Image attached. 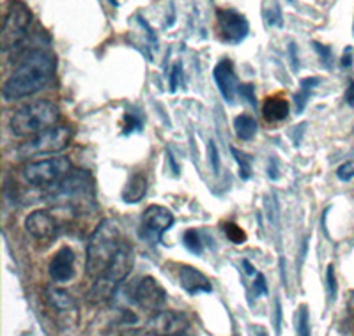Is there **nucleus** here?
Masks as SVG:
<instances>
[{"instance_id":"nucleus-41","label":"nucleus","mask_w":354,"mask_h":336,"mask_svg":"<svg viewBox=\"0 0 354 336\" xmlns=\"http://www.w3.org/2000/svg\"><path fill=\"white\" fill-rule=\"evenodd\" d=\"M243 268H245L246 274H250V277H254V274H257V269H255L254 265L250 264V261H243Z\"/></svg>"},{"instance_id":"nucleus-10","label":"nucleus","mask_w":354,"mask_h":336,"mask_svg":"<svg viewBox=\"0 0 354 336\" xmlns=\"http://www.w3.org/2000/svg\"><path fill=\"white\" fill-rule=\"evenodd\" d=\"M128 296L131 297V303H135L140 310L147 313H156L163 308L167 303L165 288L161 287L158 280L153 277L138 278L131 287L128 288Z\"/></svg>"},{"instance_id":"nucleus-28","label":"nucleus","mask_w":354,"mask_h":336,"mask_svg":"<svg viewBox=\"0 0 354 336\" xmlns=\"http://www.w3.org/2000/svg\"><path fill=\"white\" fill-rule=\"evenodd\" d=\"M326 288H328V297H330V301H335V297H337V278H335L333 264L328 265L326 269Z\"/></svg>"},{"instance_id":"nucleus-36","label":"nucleus","mask_w":354,"mask_h":336,"mask_svg":"<svg viewBox=\"0 0 354 336\" xmlns=\"http://www.w3.org/2000/svg\"><path fill=\"white\" fill-rule=\"evenodd\" d=\"M289 57H290V68H292V71H298L299 69V60H298V53H296V46H294V43L289 44Z\"/></svg>"},{"instance_id":"nucleus-39","label":"nucleus","mask_w":354,"mask_h":336,"mask_svg":"<svg viewBox=\"0 0 354 336\" xmlns=\"http://www.w3.org/2000/svg\"><path fill=\"white\" fill-rule=\"evenodd\" d=\"M346 101L351 109H354V82H349V87L346 91Z\"/></svg>"},{"instance_id":"nucleus-24","label":"nucleus","mask_w":354,"mask_h":336,"mask_svg":"<svg viewBox=\"0 0 354 336\" xmlns=\"http://www.w3.org/2000/svg\"><path fill=\"white\" fill-rule=\"evenodd\" d=\"M183 244L194 255H202L204 253V243H202V237L198 234V230H195V228H189V230H186L183 234Z\"/></svg>"},{"instance_id":"nucleus-33","label":"nucleus","mask_w":354,"mask_h":336,"mask_svg":"<svg viewBox=\"0 0 354 336\" xmlns=\"http://www.w3.org/2000/svg\"><path fill=\"white\" fill-rule=\"evenodd\" d=\"M238 94L243 97V100L248 101V104H252V106H257V100H255V87H254V85H239Z\"/></svg>"},{"instance_id":"nucleus-26","label":"nucleus","mask_w":354,"mask_h":336,"mask_svg":"<svg viewBox=\"0 0 354 336\" xmlns=\"http://www.w3.org/2000/svg\"><path fill=\"white\" fill-rule=\"evenodd\" d=\"M296 333L299 336H308L310 335V315H308V306L301 304L296 312Z\"/></svg>"},{"instance_id":"nucleus-11","label":"nucleus","mask_w":354,"mask_h":336,"mask_svg":"<svg viewBox=\"0 0 354 336\" xmlns=\"http://www.w3.org/2000/svg\"><path fill=\"white\" fill-rule=\"evenodd\" d=\"M174 225V212L163 205H149L142 214L138 236L151 246L163 241V234Z\"/></svg>"},{"instance_id":"nucleus-2","label":"nucleus","mask_w":354,"mask_h":336,"mask_svg":"<svg viewBox=\"0 0 354 336\" xmlns=\"http://www.w3.org/2000/svg\"><path fill=\"white\" fill-rule=\"evenodd\" d=\"M46 200L55 207L73 209V211H87L96 207L94 204V183L91 174L85 170H71L44 192Z\"/></svg>"},{"instance_id":"nucleus-8","label":"nucleus","mask_w":354,"mask_h":336,"mask_svg":"<svg viewBox=\"0 0 354 336\" xmlns=\"http://www.w3.org/2000/svg\"><path fill=\"white\" fill-rule=\"evenodd\" d=\"M44 303L55 319L57 328H61L62 331H73L75 328H78L80 308L71 294L62 288L46 287L44 288Z\"/></svg>"},{"instance_id":"nucleus-29","label":"nucleus","mask_w":354,"mask_h":336,"mask_svg":"<svg viewBox=\"0 0 354 336\" xmlns=\"http://www.w3.org/2000/svg\"><path fill=\"white\" fill-rule=\"evenodd\" d=\"M312 46H314V50L319 53V57H321L322 64L326 66L328 69H331V62H333V57H331V50L328 48V46H324V44L317 43V41H314V43H312Z\"/></svg>"},{"instance_id":"nucleus-3","label":"nucleus","mask_w":354,"mask_h":336,"mask_svg":"<svg viewBox=\"0 0 354 336\" xmlns=\"http://www.w3.org/2000/svg\"><path fill=\"white\" fill-rule=\"evenodd\" d=\"M122 241L121 227L113 220H103L96 227L87 244V259L85 271L91 278L100 277L113 259L117 250L121 248Z\"/></svg>"},{"instance_id":"nucleus-17","label":"nucleus","mask_w":354,"mask_h":336,"mask_svg":"<svg viewBox=\"0 0 354 336\" xmlns=\"http://www.w3.org/2000/svg\"><path fill=\"white\" fill-rule=\"evenodd\" d=\"M27 232L37 241H50L57 234V220L46 211H34L25 220Z\"/></svg>"},{"instance_id":"nucleus-40","label":"nucleus","mask_w":354,"mask_h":336,"mask_svg":"<svg viewBox=\"0 0 354 336\" xmlns=\"http://www.w3.org/2000/svg\"><path fill=\"white\" fill-rule=\"evenodd\" d=\"M167 156H169V163L172 165V170L176 176H179V165L176 163V158H174V154L170 151H167Z\"/></svg>"},{"instance_id":"nucleus-13","label":"nucleus","mask_w":354,"mask_h":336,"mask_svg":"<svg viewBox=\"0 0 354 336\" xmlns=\"http://www.w3.org/2000/svg\"><path fill=\"white\" fill-rule=\"evenodd\" d=\"M216 21L221 39L229 44L243 43L250 32V24L245 15L234 9H218Z\"/></svg>"},{"instance_id":"nucleus-38","label":"nucleus","mask_w":354,"mask_h":336,"mask_svg":"<svg viewBox=\"0 0 354 336\" xmlns=\"http://www.w3.org/2000/svg\"><path fill=\"white\" fill-rule=\"evenodd\" d=\"M340 64H342L344 68H351V66H353V48H346V53H344Z\"/></svg>"},{"instance_id":"nucleus-31","label":"nucleus","mask_w":354,"mask_h":336,"mask_svg":"<svg viewBox=\"0 0 354 336\" xmlns=\"http://www.w3.org/2000/svg\"><path fill=\"white\" fill-rule=\"evenodd\" d=\"M337 177L340 180H344V183H349L351 179H354V163L347 161V163L340 165L337 170Z\"/></svg>"},{"instance_id":"nucleus-20","label":"nucleus","mask_w":354,"mask_h":336,"mask_svg":"<svg viewBox=\"0 0 354 336\" xmlns=\"http://www.w3.org/2000/svg\"><path fill=\"white\" fill-rule=\"evenodd\" d=\"M321 84V78L317 76H308V78H303L299 82V91L298 94L294 96V109H296V113H303L306 109V103H308L310 96H312V91H314L317 85Z\"/></svg>"},{"instance_id":"nucleus-5","label":"nucleus","mask_w":354,"mask_h":336,"mask_svg":"<svg viewBox=\"0 0 354 336\" xmlns=\"http://www.w3.org/2000/svg\"><path fill=\"white\" fill-rule=\"evenodd\" d=\"M59 109L50 100H37L24 104L9 117V129L18 138L34 136L59 122Z\"/></svg>"},{"instance_id":"nucleus-44","label":"nucleus","mask_w":354,"mask_h":336,"mask_svg":"<svg viewBox=\"0 0 354 336\" xmlns=\"http://www.w3.org/2000/svg\"><path fill=\"white\" fill-rule=\"evenodd\" d=\"M289 2H290V4H292V0H289Z\"/></svg>"},{"instance_id":"nucleus-34","label":"nucleus","mask_w":354,"mask_h":336,"mask_svg":"<svg viewBox=\"0 0 354 336\" xmlns=\"http://www.w3.org/2000/svg\"><path fill=\"white\" fill-rule=\"evenodd\" d=\"M254 292L255 296H268V285H266V278L262 272H257V274H255Z\"/></svg>"},{"instance_id":"nucleus-14","label":"nucleus","mask_w":354,"mask_h":336,"mask_svg":"<svg viewBox=\"0 0 354 336\" xmlns=\"http://www.w3.org/2000/svg\"><path fill=\"white\" fill-rule=\"evenodd\" d=\"M213 78L214 84H216L218 91H220L221 97L227 101L229 104H232L238 96L239 84L238 76L234 71V66L229 59H221L213 69Z\"/></svg>"},{"instance_id":"nucleus-35","label":"nucleus","mask_w":354,"mask_h":336,"mask_svg":"<svg viewBox=\"0 0 354 336\" xmlns=\"http://www.w3.org/2000/svg\"><path fill=\"white\" fill-rule=\"evenodd\" d=\"M278 160L274 156L270 158V167H268V176H270L271 180H277L280 177V172H278Z\"/></svg>"},{"instance_id":"nucleus-7","label":"nucleus","mask_w":354,"mask_h":336,"mask_svg":"<svg viewBox=\"0 0 354 336\" xmlns=\"http://www.w3.org/2000/svg\"><path fill=\"white\" fill-rule=\"evenodd\" d=\"M32 24V11L21 0H9L6 9L4 28H2V52L15 50L27 37L28 27Z\"/></svg>"},{"instance_id":"nucleus-27","label":"nucleus","mask_w":354,"mask_h":336,"mask_svg":"<svg viewBox=\"0 0 354 336\" xmlns=\"http://www.w3.org/2000/svg\"><path fill=\"white\" fill-rule=\"evenodd\" d=\"M142 122L140 117L137 113H131V112H126L124 113V129H122V135H131L133 131H142Z\"/></svg>"},{"instance_id":"nucleus-16","label":"nucleus","mask_w":354,"mask_h":336,"mask_svg":"<svg viewBox=\"0 0 354 336\" xmlns=\"http://www.w3.org/2000/svg\"><path fill=\"white\" fill-rule=\"evenodd\" d=\"M50 278L55 283H68L75 278V252L69 246H62L59 252L53 255L52 262L48 265Z\"/></svg>"},{"instance_id":"nucleus-9","label":"nucleus","mask_w":354,"mask_h":336,"mask_svg":"<svg viewBox=\"0 0 354 336\" xmlns=\"http://www.w3.org/2000/svg\"><path fill=\"white\" fill-rule=\"evenodd\" d=\"M71 172V161L66 156L50 158V160L30 161L24 167L25 180L32 186H50Z\"/></svg>"},{"instance_id":"nucleus-21","label":"nucleus","mask_w":354,"mask_h":336,"mask_svg":"<svg viewBox=\"0 0 354 336\" xmlns=\"http://www.w3.org/2000/svg\"><path fill=\"white\" fill-rule=\"evenodd\" d=\"M234 129H236V135H238L239 140H252L255 135H257V120L254 119L248 113H241L234 119Z\"/></svg>"},{"instance_id":"nucleus-18","label":"nucleus","mask_w":354,"mask_h":336,"mask_svg":"<svg viewBox=\"0 0 354 336\" xmlns=\"http://www.w3.org/2000/svg\"><path fill=\"white\" fill-rule=\"evenodd\" d=\"M290 106L289 101L282 96H271L264 101L262 106V115L268 122H282L289 117Z\"/></svg>"},{"instance_id":"nucleus-23","label":"nucleus","mask_w":354,"mask_h":336,"mask_svg":"<svg viewBox=\"0 0 354 336\" xmlns=\"http://www.w3.org/2000/svg\"><path fill=\"white\" fill-rule=\"evenodd\" d=\"M230 152H232L234 160H236V163H238V167H239V177H241L243 180H248L250 177H252V172H254V167H252V158H250L246 152L239 151V149H236V147H230Z\"/></svg>"},{"instance_id":"nucleus-32","label":"nucleus","mask_w":354,"mask_h":336,"mask_svg":"<svg viewBox=\"0 0 354 336\" xmlns=\"http://www.w3.org/2000/svg\"><path fill=\"white\" fill-rule=\"evenodd\" d=\"M181 64L177 62V64H174L172 71H170V78H169V88L170 93H176L177 87H179V82H181Z\"/></svg>"},{"instance_id":"nucleus-37","label":"nucleus","mask_w":354,"mask_h":336,"mask_svg":"<svg viewBox=\"0 0 354 336\" xmlns=\"http://www.w3.org/2000/svg\"><path fill=\"white\" fill-rule=\"evenodd\" d=\"M274 324H277V333H280V326H282V304L277 299L274 303Z\"/></svg>"},{"instance_id":"nucleus-12","label":"nucleus","mask_w":354,"mask_h":336,"mask_svg":"<svg viewBox=\"0 0 354 336\" xmlns=\"http://www.w3.org/2000/svg\"><path fill=\"white\" fill-rule=\"evenodd\" d=\"M144 335L183 336L192 333V324L188 317L181 312H156L145 324Z\"/></svg>"},{"instance_id":"nucleus-6","label":"nucleus","mask_w":354,"mask_h":336,"mask_svg":"<svg viewBox=\"0 0 354 336\" xmlns=\"http://www.w3.org/2000/svg\"><path fill=\"white\" fill-rule=\"evenodd\" d=\"M73 138V128L69 126H52L34 136H28L20 147L17 149L18 160L53 154V152L64 151Z\"/></svg>"},{"instance_id":"nucleus-42","label":"nucleus","mask_w":354,"mask_h":336,"mask_svg":"<svg viewBox=\"0 0 354 336\" xmlns=\"http://www.w3.org/2000/svg\"><path fill=\"white\" fill-rule=\"evenodd\" d=\"M110 4H113V6H119V0H110Z\"/></svg>"},{"instance_id":"nucleus-4","label":"nucleus","mask_w":354,"mask_h":336,"mask_svg":"<svg viewBox=\"0 0 354 336\" xmlns=\"http://www.w3.org/2000/svg\"><path fill=\"white\" fill-rule=\"evenodd\" d=\"M133 265H135V250L128 241H124L105 271L96 277V281L87 292V299L96 304L109 301L115 294L117 287L128 278Z\"/></svg>"},{"instance_id":"nucleus-30","label":"nucleus","mask_w":354,"mask_h":336,"mask_svg":"<svg viewBox=\"0 0 354 336\" xmlns=\"http://www.w3.org/2000/svg\"><path fill=\"white\" fill-rule=\"evenodd\" d=\"M207 152H209V163H211V168H213V172L220 174V167H221L220 154H218V147L213 140H211L209 145H207Z\"/></svg>"},{"instance_id":"nucleus-25","label":"nucleus","mask_w":354,"mask_h":336,"mask_svg":"<svg viewBox=\"0 0 354 336\" xmlns=\"http://www.w3.org/2000/svg\"><path fill=\"white\" fill-rule=\"evenodd\" d=\"M223 232H225L227 239L234 244H243L246 243V239H248L245 230H243L239 225L234 223V221H227V223L223 225Z\"/></svg>"},{"instance_id":"nucleus-43","label":"nucleus","mask_w":354,"mask_h":336,"mask_svg":"<svg viewBox=\"0 0 354 336\" xmlns=\"http://www.w3.org/2000/svg\"><path fill=\"white\" fill-rule=\"evenodd\" d=\"M353 34H354V25H353Z\"/></svg>"},{"instance_id":"nucleus-22","label":"nucleus","mask_w":354,"mask_h":336,"mask_svg":"<svg viewBox=\"0 0 354 336\" xmlns=\"http://www.w3.org/2000/svg\"><path fill=\"white\" fill-rule=\"evenodd\" d=\"M262 17H264L266 27H283L282 8H280L278 0H264V4H262Z\"/></svg>"},{"instance_id":"nucleus-15","label":"nucleus","mask_w":354,"mask_h":336,"mask_svg":"<svg viewBox=\"0 0 354 336\" xmlns=\"http://www.w3.org/2000/svg\"><path fill=\"white\" fill-rule=\"evenodd\" d=\"M176 269L179 285H181L183 290H186L189 296L213 292V283L209 281V278L205 277L202 271H198L197 268L188 264H177Z\"/></svg>"},{"instance_id":"nucleus-19","label":"nucleus","mask_w":354,"mask_h":336,"mask_svg":"<svg viewBox=\"0 0 354 336\" xmlns=\"http://www.w3.org/2000/svg\"><path fill=\"white\" fill-rule=\"evenodd\" d=\"M145 193H147V177L142 172H137L133 174L126 183L124 189H122V200L126 204H137L144 198Z\"/></svg>"},{"instance_id":"nucleus-1","label":"nucleus","mask_w":354,"mask_h":336,"mask_svg":"<svg viewBox=\"0 0 354 336\" xmlns=\"http://www.w3.org/2000/svg\"><path fill=\"white\" fill-rule=\"evenodd\" d=\"M57 59L46 50H30L24 57L21 64L15 69L6 80L2 88L4 101H20L24 97L34 96L39 91L48 87L55 78Z\"/></svg>"}]
</instances>
